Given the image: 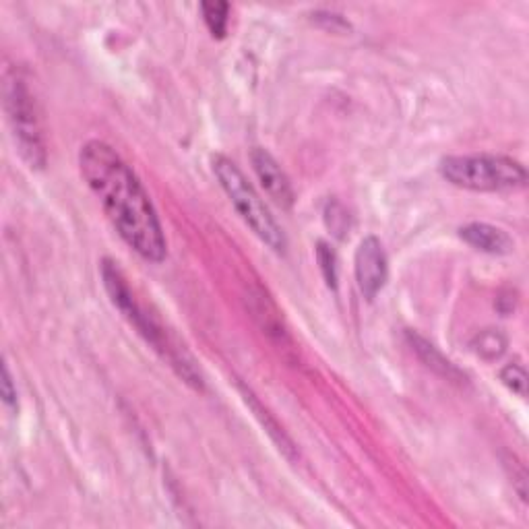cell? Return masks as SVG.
I'll return each mask as SVG.
<instances>
[{"mask_svg": "<svg viewBox=\"0 0 529 529\" xmlns=\"http://www.w3.org/2000/svg\"><path fill=\"white\" fill-rule=\"evenodd\" d=\"M83 180L98 197L112 226L145 261L162 263L168 255L166 236L141 180L104 141H89L79 151Z\"/></svg>", "mask_w": 529, "mask_h": 529, "instance_id": "obj_1", "label": "cell"}, {"mask_svg": "<svg viewBox=\"0 0 529 529\" xmlns=\"http://www.w3.org/2000/svg\"><path fill=\"white\" fill-rule=\"evenodd\" d=\"M441 174L457 189L474 193H513L527 184L525 168L505 155H451L441 162Z\"/></svg>", "mask_w": 529, "mask_h": 529, "instance_id": "obj_2", "label": "cell"}, {"mask_svg": "<svg viewBox=\"0 0 529 529\" xmlns=\"http://www.w3.org/2000/svg\"><path fill=\"white\" fill-rule=\"evenodd\" d=\"M3 79L5 110L15 145L29 168L40 170L46 166V141L34 91L29 89L23 71L17 67H7Z\"/></svg>", "mask_w": 529, "mask_h": 529, "instance_id": "obj_3", "label": "cell"}, {"mask_svg": "<svg viewBox=\"0 0 529 529\" xmlns=\"http://www.w3.org/2000/svg\"><path fill=\"white\" fill-rule=\"evenodd\" d=\"M211 168L215 178L220 180L224 193L230 197L232 205L236 207L242 220L248 224V228H251L271 248V251L279 255L286 253L288 242L282 228L277 226L267 205L255 191V186L246 180L240 168L232 160H228L226 155H213Z\"/></svg>", "mask_w": 529, "mask_h": 529, "instance_id": "obj_4", "label": "cell"}, {"mask_svg": "<svg viewBox=\"0 0 529 529\" xmlns=\"http://www.w3.org/2000/svg\"><path fill=\"white\" fill-rule=\"evenodd\" d=\"M102 279H104L106 292L110 294V300L114 302V306L139 329V333L147 339V344H151L153 350H158L164 358H168L170 362H176V366H180L178 360L174 358V352H172V348L168 344L166 335L160 331L158 325H155L143 313V308L137 304V300H135V296H133V292H131V288L127 284V279H124L122 271L108 259L102 263Z\"/></svg>", "mask_w": 529, "mask_h": 529, "instance_id": "obj_5", "label": "cell"}, {"mask_svg": "<svg viewBox=\"0 0 529 529\" xmlns=\"http://www.w3.org/2000/svg\"><path fill=\"white\" fill-rule=\"evenodd\" d=\"M354 273L360 294L366 300H375L379 292L387 284L389 263L385 248L377 236H366L360 244L354 257Z\"/></svg>", "mask_w": 529, "mask_h": 529, "instance_id": "obj_6", "label": "cell"}, {"mask_svg": "<svg viewBox=\"0 0 529 529\" xmlns=\"http://www.w3.org/2000/svg\"><path fill=\"white\" fill-rule=\"evenodd\" d=\"M251 164L269 199L282 209H290L296 201L294 186L273 155L263 147H255L251 151Z\"/></svg>", "mask_w": 529, "mask_h": 529, "instance_id": "obj_7", "label": "cell"}, {"mask_svg": "<svg viewBox=\"0 0 529 529\" xmlns=\"http://www.w3.org/2000/svg\"><path fill=\"white\" fill-rule=\"evenodd\" d=\"M459 236L470 246L488 255H509L513 251L511 236L505 230L490 226V224L472 222L459 230Z\"/></svg>", "mask_w": 529, "mask_h": 529, "instance_id": "obj_8", "label": "cell"}, {"mask_svg": "<svg viewBox=\"0 0 529 529\" xmlns=\"http://www.w3.org/2000/svg\"><path fill=\"white\" fill-rule=\"evenodd\" d=\"M408 341L412 344L414 352L420 356V360L426 366H430L434 372H439V375H443L447 379H453V381H461L463 379L461 372L437 348H434L432 344H428L424 337H420L414 331H408Z\"/></svg>", "mask_w": 529, "mask_h": 529, "instance_id": "obj_9", "label": "cell"}, {"mask_svg": "<svg viewBox=\"0 0 529 529\" xmlns=\"http://www.w3.org/2000/svg\"><path fill=\"white\" fill-rule=\"evenodd\" d=\"M203 21L207 29L211 31L213 38H224L228 31V15H230V5L228 3H203L201 5Z\"/></svg>", "mask_w": 529, "mask_h": 529, "instance_id": "obj_10", "label": "cell"}, {"mask_svg": "<svg viewBox=\"0 0 529 529\" xmlns=\"http://www.w3.org/2000/svg\"><path fill=\"white\" fill-rule=\"evenodd\" d=\"M317 261H319V267H321V273H323V279L325 284L329 288H337V255L333 248L327 244V242H319L317 244Z\"/></svg>", "mask_w": 529, "mask_h": 529, "instance_id": "obj_11", "label": "cell"}, {"mask_svg": "<svg viewBox=\"0 0 529 529\" xmlns=\"http://www.w3.org/2000/svg\"><path fill=\"white\" fill-rule=\"evenodd\" d=\"M325 222L327 228L337 236V238H344L346 232L350 230V215L348 211L341 207L337 201L329 203L325 209Z\"/></svg>", "mask_w": 529, "mask_h": 529, "instance_id": "obj_12", "label": "cell"}, {"mask_svg": "<svg viewBox=\"0 0 529 529\" xmlns=\"http://www.w3.org/2000/svg\"><path fill=\"white\" fill-rule=\"evenodd\" d=\"M478 352L484 358H499L505 352L507 341L501 333H494V331H486L484 335L478 337Z\"/></svg>", "mask_w": 529, "mask_h": 529, "instance_id": "obj_13", "label": "cell"}, {"mask_svg": "<svg viewBox=\"0 0 529 529\" xmlns=\"http://www.w3.org/2000/svg\"><path fill=\"white\" fill-rule=\"evenodd\" d=\"M501 381L519 397H525V385H527V377H525V368L521 364H507L501 370Z\"/></svg>", "mask_w": 529, "mask_h": 529, "instance_id": "obj_14", "label": "cell"}, {"mask_svg": "<svg viewBox=\"0 0 529 529\" xmlns=\"http://www.w3.org/2000/svg\"><path fill=\"white\" fill-rule=\"evenodd\" d=\"M0 391H3V401L5 406L15 410L17 408V387L13 383V377H11V370L9 366L5 364L3 366V385H0Z\"/></svg>", "mask_w": 529, "mask_h": 529, "instance_id": "obj_15", "label": "cell"}]
</instances>
